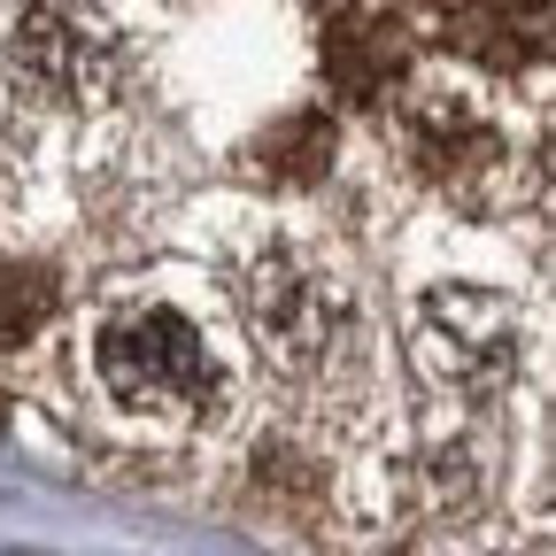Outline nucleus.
<instances>
[{"instance_id": "7ed1b4c3", "label": "nucleus", "mask_w": 556, "mask_h": 556, "mask_svg": "<svg viewBox=\"0 0 556 556\" xmlns=\"http://www.w3.org/2000/svg\"><path fill=\"white\" fill-rule=\"evenodd\" d=\"M387 148L417 186H433L464 217L541 208V148H526L503 93H486L479 78L409 70L387 101Z\"/></svg>"}, {"instance_id": "39448f33", "label": "nucleus", "mask_w": 556, "mask_h": 556, "mask_svg": "<svg viewBox=\"0 0 556 556\" xmlns=\"http://www.w3.org/2000/svg\"><path fill=\"white\" fill-rule=\"evenodd\" d=\"M124 78H131V54L101 16H78V9L0 16V86H9V101L86 116V109H109Z\"/></svg>"}, {"instance_id": "20e7f679", "label": "nucleus", "mask_w": 556, "mask_h": 556, "mask_svg": "<svg viewBox=\"0 0 556 556\" xmlns=\"http://www.w3.org/2000/svg\"><path fill=\"white\" fill-rule=\"evenodd\" d=\"M409 371L426 379L433 409L456 417H495V402L533 364V317L495 287H426L409 302Z\"/></svg>"}, {"instance_id": "f03ea898", "label": "nucleus", "mask_w": 556, "mask_h": 556, "mask_svg": "<svg viewBox=\"0 0 556 556\" xmlns=\"http://www.w3.org/2000/svg\"><path fill=\"white\" fill-rule=\"evenodd\" d=\"M232 317L248 356L294 409H356L371 387V302L364 278L317 232L263 225L232 255Z\"/></svg>"}, {"instance_id": "0eeeda50", "label": "nucleus", "mask_w": 556, "mask_h": 556, "mask_svg": "<svg viewBox=\"0 0 556 556\" xmlns=\"http://www.w3.org/2000/svg\"><path fill=\"white\" fill-rule=\"evenodd\" d=\"M54 309V278L24 255H0V348H24Z\"/></svg>"}, {"instance_id": "6e6552de", "label": "nucleus", "mask_w": 556, "mask_h": 556, "mask_svg": "<svg viewBox=\"0 0 556 556\" xmlns=\"http://www.w3.org/2000/svg\"><path fill=\"white\" fill-rule=\"evenodd\" d=\"M255 155H263V170H270V178H317V170L332 163V116H325V109L287 116V124H278Z\"/></svg>"}, {"instance_id": "423d86ee", "label": "nucleus", "mask_w": 556, "mask_h": 556, "mask_svg": "<svg viewBox=\"0 0 556 556\" xmlns=\"http://www.w3.org/2000/svg\"><path fill=\"white\" fill-rule=\"evenodd\" d=\"M409 24L387 16V9H348L332 16V39H325V70H332V93L340 101H394V86L409 78Z\"/></svg>"}, {"instance_id": "f257e3e1", "label": "nucleus", "mask_w": 556, "mask_h": 556, "mask_svg": "<svg viewBox=\"0 0 556 556\" xmlns=\"http://www.w3.org/2000/svg\"><path fill=\"white\" fill-rule=\"evenodd\" d=\"M70 387L101 426L148 448H186L217 441L240 417L248 356L232 325L186 287L124 278V287L93 294L70 325Z\"/></svg>"}]
</instances>
